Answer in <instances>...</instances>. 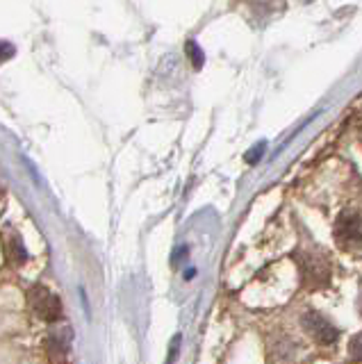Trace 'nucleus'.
I'll return each mask as SVG.
<instances>
[{
	"instance_id": "7ed1b4c3",
	"label": "nucleus",
	"mask_w": 362,
	"mask_h": 364,
	"mask_svg": "<svg viewBox=\"0 0 362 364\" xmlns=\"http://www.w3.org/2000/svg\"><path fill=\"white\" fill-rule=\"evenodd\" d=\"M335 239L344 248H362V212L346 210L337 216L335 223Z\"/></svg>"
},
{
	"instance_id": "39448f33",
	"label": "nucleus",
	"mask_w": 362,
	"mask_h": 364,
	"mask_svg": "<svg viewBox=\"0 0 362 364\" xmlns=\"http://www.w3.org/2000/svg\"><path fill=\"white\" fill-rule=\"evenodd\" d=\"M69 348H71V330H53V333L43 339V350H46V358L50 364H64L69 358Z\"/></svg>"
},
{
	"instance_id": "0eeeda50",
	"label": "nucleus",
	"mask_w": 362,
	"mask_h": 364,
	"mask_svg": "<svg viewBox=\"0 0 362 364\" xmlns=\"http://www.w3.org/2000/svg\"><path fill=\"white\" fill-rule=\"evenodd\" d=\"M348 350H351V360H353V362H362V333L358 337L351 339Z\"/></svg>"
},
{
	"instance_id": "f03ea898",
	"label": "nucleus",
	"mask_w": 362,
	"mask_h": 364,
	"mask_svg": "<svg viewBox=\"0 0 362 364\" xmlns=\"http://www.w3.org/2000/svg\"><path fill=\"white\" fill-rule=\"evenodd\" d=\"M28 305L32 307V312H35L39 318H43V321H48V323L58 321L62 316L60 299L50 289L43 287V284H32L28 289Z\"/></svg>"
},
{
	"instance_id": "f257e3e1",
	"label": "nucleus",
	"mask_w": 362,
	"mask_h": 364,
	"mask_svg": "<svg viewBox=\"0 0 362 364\" xmlns=\"http://www.w3.org/2000/svg\"><path fill=\"white\" fill-rule=\"evenodd\" d=\"M299 267H301V280L308 289L326 287L328 280H331V264H328V259L319 253L303 250Z\"/></svg>"
},
{
	"instance_id": "6e6552de",
	"label": "nucleus",
	"mask_w": 362,
	"mask_h": 364,
	"mask_svg": "<svg viewBox=\"0 0 362 364\" xmlns=\"http://www.w3.org/2000/svg\"><path fill=\"white\" fill-rule=\"evenodd\" d=\"M9 53H12V46L0 43V60H5V57H9Z\"/></svg>"
},
{
	"instance_id": "423d86ee",
	"label": "nucleus",
	"mask_w": 362,
	"mask_h": 364,
	"mask_svg": "<svg viewBox=\"0 0 362 364\" xmlns=\"http://www.w3.org/2000/svg\"><path fill=\"white\" fill-rule=\"evenodd\" d=\"M3 250H5L7 262H9V264H14V267H16V264H23L26 257H28L26 246H23V242H21L18 237H9V239H5Z\"/></svg>"
},
{
	"instance_id": "20e7f679",
	"label": "nucleus",
	"mask_w": 362,
	"mask_h": 364,
	"mask_svg": "<svg viewBox=\"0 0 362 364\" xmlns=\"http://www.w3.org/2000/svg\"><path fill=\"white\" fill-rule=\"evenodd\" d=\"M303 328H305V333H308L314 341H319V344L324 346H331L337 341L339 337V330L337 326L331 321L328 316L319 314V312H308L303 316Z\"/></svg>"
}]
</instances>
